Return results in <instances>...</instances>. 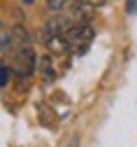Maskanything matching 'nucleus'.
Listing matches in <instances>:
<instances>
[{"label":"nucleus","mask_w":137,"mask_h":147,"mask_svg":"<svg viewBox=\"0 0 137 147\" xmlns=\"http://www.w3.org/2000/svg\"><path fill=\"white\" fill-rule=\"evenodd\" d=\"M70 40H67V35H56V38H49L47 40V49L53 54V56H63V54H67L70 49Z\"/></svg>","instance_id":"nucleus-3"},{"label":"nucleus","mask_w":137,"mask_h":147,"mask_svg":"<svg viewBox=\"0 0 137 147\" xmlns=\"http://www.w3.org/2000/svg\"><path fill=\"white\" fill-rule=\"evenodd\" d=\"M135 9H137V0H126V12L135 14Z\"/></svg>","instance_id":"nucleus-8"},{"label":"nucleus","mask_w":137,"mask_h":147,"mask_svg":"<svg viewBox=\"0 0 137 147\" xmlns=\"http://www.w3.org/2000/svg\"><path fill=\"white\" fill-rule=\"evenodd\" d=\"M9 77H12V68L9 65H0V89H5L9 84Z\"/></svg>","instance_id":"nucleus-6"},{"label":"nucleus","mask_w":137,"mask_h":147,"mask_svg":"<svg viewBox=\"0 0 137 147\" xmlns=\"http://www.w3.org/2000/svg\"><path fill=\"white\" fill-rule=\"evenodd\" d=\"M67 5H70L67 0H47V7H49L51 12H63Z\"/></svg>","instance_id":"nucleus-7"},{"label":"nucleus","mask_w":137,"mask_h":147,"mask_svg":"<svg viewBox=\"0 0 137 147\" xmlns=\"http://www.w3.org/2000/svg\"><path fill=\"white\" fill-rule=\"evenodd\" d=\"M9 33H12V42H14V47H19V49H21V47H28V45H23V42H28V33H26L23 26H14Z\"/></svg>","instance_id":"nucleus-4"},{"label":"nucleus","mask_w":137,"mask_h":147,"mask_svg":"<svg viewBox=\"0 0 137 147\" xmlns=\"http://www.w3.org/2000/svg\"><path fill=\"white\" fill-rule=\"evenodd\" d=\"M95 38V30H93V26H88V24H74L72 28H70V33H67V40H70V45H74V47H88V42Z\"/></svg>","instance_id":"nucleus-2"},{"label":"nucleus","mask_w":137,"mask_h":147,"mask_svg":"<svg viewBox=\"0 0 137 147\" xmlns=\"http://www.w3.org/2000/svg\"><path fill=\"white\" fill-rule=\"evenodd\" d=\"M79 3H86V5H91V7H100V5L107 3V0H79Z\"/></svg>","instance_id":"nucleus-9"},{"label":"nucleus","mask_w":137,"mask_h":147,"mask_svg":"<svg viewBox=\"0 0 137 147\" xmlns=\"http://www.w3.org/2000/svg\"><path fill=\"white\" fill-rule=\"evenodd\" d=\"M33 3H35V0H21V5H26V7H30Z\"/></svg>","instance_id":"nucleus-10"},{"label":"nucleus","mask_w":137,"mask_h":147,"mask_svg":"<svg viewBox=\"0 0 137 147\" xmlns=\"http://www.w3.org/2000/svg\"><path fill=\"white\" fill-rule=\"evenodd\" d=\"M40 68H42V75H44V80H47V82H51V80L56 77V72H53V63H51V59H49V56H42Z\"/></svg>","instance_id":"nucleus-5"},{"label":"nucleus","mask_w":137,"mask_h":147,"mask_svg":"<svg viewBox=\"0 0 137 147\" xmlns=\"http://www.w3.org/2000/svg\"><path fill=\"white\" fill-rule=\"evenodd\" d=\"M37 68V56L30 47H21L19 49V70H16V77L23 80V77H30Z\"/></svg>","instance_id":"nucleus-1"}]
</instances>
